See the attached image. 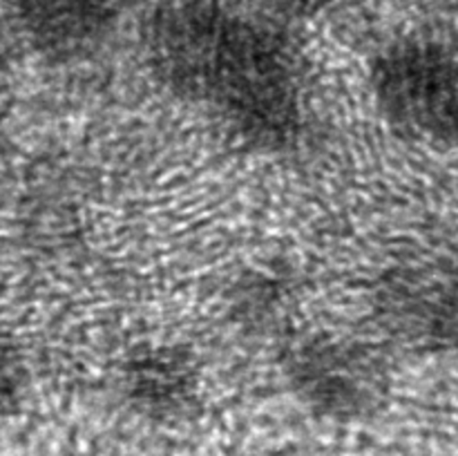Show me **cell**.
<instances>
[{"label": "cell", "mask_w": 458, "mask_h": 456, "mask_svg": "<svg viewBox=\"0 0 458 456\" xmlns=\"http://www.w3.org/2000/svg\"><path fill=\"white\" fill-rule=\"evenodd\" d=\"M148 70L179 101L262 155L298 146L307 67L282 18L246 0H161L141 22Z\"/></svg>", "instance_id": "cell-1"}, {"label": "cell", "mask_w": 458, "mask_h": 456, "mask_svg": "<svg viewBox=\"0 0 458 456\" xmlns=\"http://www.w3.org/2000/svg\"><path fill=\"white\" fill-rule=\"evenodd\" d=\"M456 54L443 38L410 34L371 56L369 89L401 139L443 150L456 143Z\"/></svg>", "instance_id": "cell-2"}, {"label": "cell", "mask_w": 458, "mask_h": 456, "mask_svg": "<svg viewBox=\"0 0 458 456\" xmlns=\"http://www.w3.org/2000/svg\"><path fill=\"white\" fill-rule=\"evenodd\" d=\"M284 374L304 407L334 420L367 418L389 389L387 367L374 349L329 335L293 344Z\"/></svg>", "instance_id": "cell-3"}, {"label": "cell", "mask_w": 458, "mask_h": 456, "mask_svg": "<svg viewBox=\"0 0 458 456\" xmlns=\"http://www.w3.org/2000/svg\"><path fill=\"white\" fill-rule=\"evenodd\" d=\"M134 0H16L31 47L52 63L83 61L107 43Z\"/></svg>", "instance_id": "cell-4"}, {"label": "cell", "mask_w": 458, "mask_h": 456, "mask_svg": "<svg viewBox=\"0 0 458 456\" xmlns=\"http://www.w3.org/2000/svg\"><path fill=\"white\" fill-rule=\"evenodd\" d=\"M389 331L411 344L443 347L454 340V282L425 271L392 273L380 295Z\"/></svg>", "instance_id": "cell-5"}, {"label": "cell", "mask_w": 458, "mask_h": 456, "mask_svg": "<svg viewBox=\"0 0 458 456\" xmlns=\"http://www.w3.org/2000/svg\"><path fill=\"white\" fill-rule=\"evenodd\" d=\"M125 392L139 410L150 414H177L191 405V369L170 353L137 358L125 371Z\"/></svg>", "instance_id": "cell-6"}, {"label": "cell", "mask_w": 458, "mask_h": 456, "mask_svg": "<svg viewBox=\"0 0 458 456\" xmlns=\"http://www.w3.org/2000/svg\"><path fill=\"white\" fill-rule=\"evenodd\" d=\"M277 18H309L327 12L335 0H246Z\"/></svg>", "instance_id": "cell-7"}]
</instances>
